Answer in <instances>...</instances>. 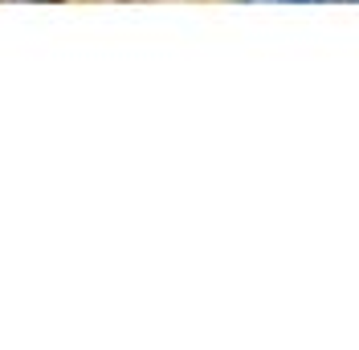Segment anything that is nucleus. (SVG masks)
<instances>
[{
	"mask_svg": "<svg viewBox=\"0 0 359 350\" xmlns=\"http://www.w3.org/2000/svg\"><path fill=\"white\" fill-rule=\"evenodd\" d=\"M286 4H331V0H286Z\"/></svg>",
	"mask_w": 359,
	"mask_h": 350,
	"instance_id": "nucleus-1",
	"label": "nucleus"
},
{
	"mask_svg": "<svg viewBox=\"0 0 359 350\" xmlns=\"http://www.w3.org/2000/svg\"><path fill=\"white\" fill-rule=\"evenodd\" d=\"M241 4H286V0H241Z\"/></svg>",
	"mask_w": 359,
	"mask_h": 350,
	"instance_id": "nucleus-2",
	"label": "nucleus"
},
{
	"mask_svg": "<svg viewBox=\"0 0 359 350\" xmlns=\"http://www.w3.org/2000/svg\"><path fill=\"white\" fill-rule=\"evenodd\" d=\"M343 4H359V0H343Z\"/></svg>",
	"mask_w": 359,
	"mask_h": 350,
	"instance_id": "nucleus-3",
	"label": "nucleus"
}]
</instances>
